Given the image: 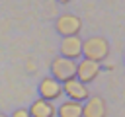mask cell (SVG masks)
<instances>
[{"label":"cell","mask_w":125,"mask_h":117,"mask_svg":"<svg viewBox=\"0 0 125 117\" xmlns=\"http://www.w3.org/2000/svg\"><path fill=\"white\" fill-rule=\"evenodd\" d=\"M109 41L102 35H92L88 39H82V57L88 58V60H94V62H104L107 57H109Z\"/></svg>","instance_id":"cell-1"},{"label":"cell","mask_w":125,"mask_h":117,"mask_svg":"<svg viewBox=\"0 0 125 117\" xmlns=\"http://www.w3.org/2000/svg\"><path fill=\"white\" fill-rule=\"evenodd\" d=\"M51 76L61 84L70 78H76V60L66 57H55L51 62Z\"/></svg>","instance_id":"cell-2"},{"label":"cell","mask_w":125,"mask_h":117,"mask_svg":"<svg viewBox=\"0 0 125 117\" xmlns=\"http://www.w3.org/2000/svg\"><path fill=\"white\" fill-rule=\"evenodd\" d=\"M55 29L61 37H70V35H78L82 29V20L76 14H62L57 18L55 21Z\"/></svg>","instance_id":"cell-3"},{"label":"cell","mask_w":125,"mask_h":117,"mask_svg":"<svg viewBox=\"0 0 125 117\" xmlns=\"http://www.w3.org/2000/svg\"><path fill=\"white\" fill-rule=\"evenodd\" d=\"M100 72H102V64L100 62H94V60H88V58L76 60V78L82 84L94 82L100 76Z\"/></svg>","instance_id":"cell-4"},{"label":"cell","mask_w":125,"mask_h":117,"mask_svg":"<svg viewBox=\"0 0 125 117\" xmlns=\"http://www.w3.org/2000/svg\"><path fill=\"white\" fill-rule=\"evenodd\" d=\"M39 98L47 99V101H57L62 96V84L59 80H55L53 76H45L39 82Z\"/></svg>","instance_id":"cell-5"},{"label":"cell","mask_w":125,"mask_h":117,"mask_svg":"<svg viewBox=\"0 0 125 117\" xmlns=\"http://www.w3.org/2000/svg\"><path fill=\"white\" fill-rule=\"evenodd\" d=\"M62 92L68 96V99L72 101H86L90 98V90H88V84H82L78 78H70L66 82H62Z\"/></svg>","instance_id":"cell-6"},{"label":"cell","mask_w":125,"mask_h":117,"mask_svg":"<svg viewBox=\"0 0 125 117\" xmlns=\"http://www.w3.org/2000/svg\"><path fill=\"white\" fill-rule=\"evenodd\" d=\"M82 117H107V103L102 96H90L82 101Z\"/></svg>","instance_id":"cell-7"},{"label":"cell","mask_w":125,"mask_h":117,"mask_svg":"<svg viewBox=\"0 0 125 117\" xmlns=\"http://www.w3.org/2000/svg\"><path fill=\"white\" fill-rule=\"evenodd\" d=\"M61 57L78 60L82 57V39L80 35H70V37H62L61 41Z\"/></svg>","instance_id":"cell-8"},{"label":"cell","mask_w":125,"mask_h":117,"mask_svg":"<svg viewBox=\"0 0 125 117\" xmlns=\"http://www.w3.org/2000/svg\"><path fill=\"white\" fill-rule=\"evenodd\" d=\"M27 111L31 117H57V105L43 98H37Z\"/></svg>","instance_id":"cell-9"},{"label":"cell","mask_w":125,"mask_h":117,"mask_svg":"<svg viewBox=\"0 0 125 117\" xmlns=\"http://www.w3.org/2000/svg\"><path fill=\"white\" fill-rule=\"evenodd\" d=\"M57 117H82V103L72 101V99H64L57 107Z\"/></svg>","instance_id":"cell-10"},{"label":"cell","mask_w":125,"mask_h":117,"mask_svg":"<svg viewBox=\"0 0 125 117\" xmlns=\"http://www.w3.org/2000/svg\"><path fill=\"white\" fill-rule=\"evenodd\" d=\"M10 117H31V115H29V111H27L25 107H18V109H14V111H12V115H10Z\"/></svg>","instance_id":"cell-11"},{"label":"cell","mask_w":125,"mask_h":117,"mask_svg":"<svg viewBox=\"0 0 125 117\" xmlns=\"http://www.w3.org/2000/svg\"><path fill=\"white\" fill-rule=\"evenodd\" d=\"M57 2H61V4H68V2H72V0H57Z\"/></svg>","instance_id":"cell-12"},{"label":"cell","mask_w":125,"mask_h":117,"mask_svg":"<svg viewBox=\"0 0 125 117\" xmlns=\"http://www.w3.org/2000/svg\"><path fill=\"white\" fill-rule=\"evenodd\" d=\"M0 117H8V115H6V113H0Z\"/></svg>","instance_id":"cell-13"},{"label":"cell","mask_w":125,"mask_h":117,"mask_svg":"<svg viewBox=\"0 0 125 117\" xmlns=\"http://www.w3.org/2000/svg\"><path fill=\"white\" fill-rule=\"evenodd\" d=\"M123 60H125V57H123Z\"/></svg>","instance_id":"cell-14"}]
</instances>
